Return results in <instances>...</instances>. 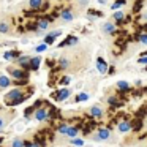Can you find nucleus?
<instances>
[{"instance_id": "12", "label": "nucleus", "mask_w": 147, "mask_h": 147, "mask_svg": "<svg viewBox=\"0 0 147 147\" xmlns=\"http://www.w3.org/2000/svg\"><path fill=\"white\" fill-rule=\"evenodd\" d=\"M101 32L106 33V35H111V33L115 32V24L112 21H106L105 24L101 26Z\"/></svg>"}, {"instance_id": "15", "label": "nucleus", "mask_w": 147, "mask_h": 147, "mask_svg": "<svg viewBox=\"0 0 147 147\" xmlns=\"http://www.w3.org/2000/svg\"><path fill=\"white\" fill-rule=\"evenodd\" d=\"M62 35V30H54V32H49L48 35H46V38H45V43L46 45H52V43L55 41V38L57 36H60Z\"/></svg>"}, {"instance_id": "6", "label": "nucleus", "mask_w": 147, "mask_h": 147, "mask_svg": "<svg viewBox=\"0 0 147 147\" xmlns=\"http://www.w3.org/2000/svg\"><path fill=\"white\" fill-rule=\"evenodd\" d=\"M33 119H36L38 122H45L49 119V111L48 108H36L33 112Z\"/></svg>"}, {"instance_id": "17", "label": "nucleus", "mask_w": 147, "mask_h": 147, "mask_svg": "<svg viewBox=\"0 0 147 147\" xmlns=\"http://www.w3.org/2000/svg\"><path fill=\"white\" fill-rule=\"evenodd\" d=\"M49 26H51V21H49L48 18H41V19L38 21V24H36V29L38 30H48Z\"/></svg>"}, {"instance_id": "28", "label": "nucleus", "mask_w": 147, "mask_h": 147, "mask_svg": "<svg viewBox=\"0 0 147 147\" xmlns=\"http://www.w3.org/2000/svg\"><path fill=\"white\" fill-rule=\"evenodd\" d=\"M108 105H111V106H119V100L115 98V96H109V98H108Z\"/></svg>"}, {"instance_id": "8", "label": "nucleus", "mask_w": 147, "mask_h": 147, "mask_svg": "<svg viewBox=\"0 0 147 147\" xmlns=\"http://www.w3.org/2000/svg\"><path fill=\"white\" fill-rule=\"evenodd\" d=\"M41 62H43V59L40 57V55H33V57H30V60H29V70H32V71H36L40 68V65H41Z\"/></svg>"}, {"instance_id": "9", "label": "nucleus", "mask_w": 147, "mask_h": 147, "mask_svg": "<svg viewBox=\"0 0 147 147\" xmlns=\"http://www.w3.org/2000/svg\"><path fill=\"white\" fill-rule=\"evenodd\" d=\"M89 114L92 115L93 119H101L103 114H105V111H103V108L100 105H93L92 108L89 109Z\"/></svg>"}, {"instance_id": "1", "label": "nucleus", "mask_w": 147, "mask_h": 147, "mask_svg": "<svg viewBox=\"0 0 147 147\" xmlns=\"http://www.w3.org/2000/svg\"><path fill=\"white\" fill-rule=\"evenodd\" d=\"M32 92H33L32 87H14L13 90L5 93L3 100L7 103V106H16L19 103H22L26 98H29L32 95Z\"/></svg>"}, {"instance_id": "29", "label": "nucleus", "mask_w": 147, "mask_h": 147, "mask_svg": "<svg viewBox=\"0 0 147 147\" xmlns=\"http://www.w3.org/2000/svg\"><path fill=\"white\" fill-rule=\"evenodd\" d=\"M89 98V93H79V95L76 96V101H86V100Z\"/></svg>"}, {"instance_id": "3", "label": "nucleus", "mask_w": 147, "mask_h": 147, "mask_svg": "<svg viewBox=\"0 0 147 147\" xmlns=\"http://www.w3.org/2000/svg\"><path fill=\"white\" fill-rule=\"evenodd\" d=\"M16 117V111L13 109H5V111H0V133L11 123V120Z\"/></svg>"}, {"instance_id": "4", "label": "nucleus", "mask_w": 147, "mask_h": 147, "mask_svg": "<svg viewBox=\"0 0 147 147\" xmlns=\"http://www.w3.org/2000/svg\"><path fill=\"white\" fill-rule=\"evenodd\" d=\"M93 141H96V142H106V141H111L112 139V133L111 130H108V128H100L98 131H96L95 134H92Z\"/></svg>"}, {"instance_id": "30", "label": "nucleus", "mask_w": 147, "mask_h": 147, "mask_svg": "<svg viewBox=\"0 0 147 147\" xmlns=\"http://www.w3.org/2000/svg\"><path fill=\"white\" fill-rule=\"evenodd\" d=\"M70 82H71V78H70V76H63V78L60 79V84H62V86H68Z\"/></svg>"}, {"instance_id": "11", "label": "nucleus", "mask_w": 147, "mask_h": 147, "mask_svg": "<svg viewBox=\"0 0 147 147\" xmlns=\"http://www.w3.org/2000/svg\"><path fill=\"white\" fill-rule=\"evenodd\" d=\"M29 60H30L29 55H18L13 62H14V65H18V67H21V68H27L29 67Z\"/></svg>"}, {"instance_id": "27", "label": "nucleus", "mask_w": 147, "mask_h": 147, "mask_svg": "<svg viewBox=\"0 0 147 147\" xmlns=\"http://www.w3.org/2000/svg\"><path fill=\"white\" fill-rule=\"evenodd\" d=\"M125 5V0H117L114 5H112V10H119V8H122Z\"/></svg>"}, {"instance_id": "21", "label": "nucleus", "mask_w": 147, "mask_h": 147, "mask_svg": "<svg viewBox=\"0 0 147 147\" xmlns=\"http://www.w3.org/2000/svg\"><path fill=\"white\" fill-rule=\"evenodd\" d=\"M10 147H24V139H22V138H19V136L13 138L11 142H10Z\"/></svg>"}, {"instance_id": "14", "label": "nucleus", "mask_w": 147, "mask_h": 147, "mask_svg": "<svg viewBox=\"0 0 147 147\" xmlns=\"http://www.w3.org/2000/svg\"><path fill=\"white\" fill-rule=\"evenodd\" d=\"M13 84V81L10 79V78L7 76V74H3V73H0V90H5V89H8V87Z\"/></svg>"}, {"instance_id": "35", "label": "nucleus", "mask_w": 147, "mask_h": 147, "mask_svg": "<svg viewBox=\"0 0 147 147\" xmlns=\"http://www.w3.org/2000/svg\"><path fill=\"white\" fill-rule=\"evenodd\" d=\"M2 141H3V139H0V142H2Z\"/></svg>"}, {"instance_id": "24", "label": "nucleus", "mask_w": 147, "mask_h": 147, "mask_svg": "<svg viewBox=\"0 0 147 147\" xmlns=\"http://www.w3.org/2000/svg\"><path fill=\"white\" fill-rule=\"evenodd\" d=\"M112 18H114V21H122L125 18V14H123V11H115V13L112 14Z\"/></svg>"}, {"instance_id": "22", "label": "nucleus", "mask_w": 147, "mask_h": 147, "mask_svg": "<svg viewBox=\"0 0 147 147\" xmlns=\"http://www.w3.org/2000/svg\"><path fill=\"white\" fill-rule=\"evenodd\" d=\"M117 89H120V90H128V89H130V84H128L127 81H119V82H117Z\"/></svg>"}, {"instance_id": "33", "label": "nucleus", "mask_w": 147, "mask_h": 147, "mask_svg": "<svg viewBox=\"0 0 147 147\" xmlns=\"http://www.w3.org/2000/svg\"><path fill=\"white\" fill-rule=\"evenodd\" d=\"M46 46H48L46 43H45V45H41V46H36V52H43L46 49Z\"/></svg>"}, {"instance_id": "7", "label": "nucleus", "mask_w": 147, "mask_h": 147, "mask_svg": "<svg viewBox=\"0 0 147 147\" xmlns=\"http://www.w3.org/2000/svg\"><path fill=\"white\" fill-rule=\"evenodd\" d=\"M73 19H74V11L71 10V8L62 10V13H60V21L62 22H71Z\"/></svg>"}, {"instance_id": "36", "label": "nucleus", "mask_w": 147, "mask_h": 147, "mask_svg": "<svg viewBox=\"0 0 147 147\" xmlns=\"http://www.w3.org/2000/svg\"><path fill=\"white\" fill-rule=\"evenodd\" d=\"M0 2H3V0H0Z\"/></svg>"}, {"instance_id": "18", "label": "nucleus", "mask_w": 147, "mask_h": 147, "mask_svg": "<svg viewBox=\"0 0 147 147\" xmlns=\"http://www.w3.org/2000/svg\"><path fill=\"white\" fill-rule=\"evenodd\" d=\"M96 68H98V71H100L101 74H105L106 71H108V65H106V62L103 60L101 57L96 59Z\"/></svg>"}, {"instance_id": "16", "label": "nucleus", "mask_w": 147, "mask_h": 147, "mask_svg": "<svg viewBox=\"0 0 147 147\" xmlns=\"http://www.w3.org/2000/svg\"><path fill=\"white\" fill-rule=\"evenodd\" d=\"M70 89H62V90H59L57 92V95H55V100L57 101H65L67 98H70Z\"/></svg>"}, {"instance_id": "25", "label": "nucleus", "mask_w": 147, "mask_h": 147, "mask_svg": "<svg viewBox=\"0 0 147 147\" xmlns=\"http://www.w3.org/2000/svg\"><path fill=\"white\" fill-rule=\"evenodd\" d=\"M24 147H41V144L40 142H35V141H24Z\"/></svg>"}, {"instance_id": "23", "label": "nucleus", "mask_w": 147, "mask_h": 147, "mask_svg": "<svg viewBox=\"0 0 147 147\" xmlns=\"http://www.w3.org/2000/svg\"><path fill=\"white\" fill-rule=\"evenodd\" d=\"M16 57H18V52H14V51H8L7 54H5V59H7V60H14Z\"/></svg>"}, {"instance_id": "19", "label": "nucleus", "mask_w": 147, "mask_h": 147, "mask_svg": "<svg viewBox=\"0 0 147 147\" xmlns=\"http://www.w3.org/2000/svg\"><path fill=\"white\" fill-rule=\"evenodd\" d=\"M78 41H79V40H78V36H67V38L60 43V46H62V48H63V46H74Z\"/></svg>"}, {"instance_id": "31", "label": "nucleus", "mask_w": 147, "mask_h": 147, "mask_svg": "<svg viewBox=\"0 0 147 147\" xmlns=\"http://www.w3.org/2000/svg\"><path fill=\"white\" fill-rule=\"evenodd\" d=\"M87 5H89V0H78V7H81V8H86Z\"/></svg>"}, {"instance_id": "13", "label": "nucleus", "mask_w": 147, "mask_h": 147, "mask_svg": "<svg viewBox=\"0 0 147 147\" xmlns=\"http://www.w3.org/2000/svg\"><path fill=\"white\" fill-rule=\"evenodd\" d=\"M43 5H45V0H29L27 8L32 10V11H36V10H41Z\"/></svg>"}, {"instance_id": "20", "label": "nucleus", "mask_w": 147, "mask_h": 147, "mask_svg": "<svg viewBox=\"0 0 147 147\" xmlns=\"http://www.w3.org/2000/svg\"><path fill=\"white\" fill-rule=\"evenodd\" d=\"M130 128H131V125H130V122H127V120L120 122V123L117 125V130L120 131V133H128V131H130Z\"/></svg>"}, {"instance_id": "26", "label": "nucleus", "mask_w": 147, "mask_h": 147, "mask_svg": "<svg viewBox=\"0 0 147 147\" xmlns=\"http://www.w3.org/2000/svg\"><path fill=\"white\" fill-rule=\"evenodd\" d=\"M70 142L73 144V146H76V147H81V146L84 144V141H82V139H76V138H71Z\"/></svg>"}, {"instance_id": "34", "label": "nucleus", "mask_w": 147, "mask_h": 147, "mask_svg": "<svg viewBox=\"0 0 147 147\" xmlns=\"http://www.w3.org/2000/svg\"><path fill=\"white\" fill-rule=\"evenodd\" d=\"M138 62H139V63H147V57H141Z\"/></svg>"}, {"instance_id": "5", "label": "nucleus", "mask_w": 147, "mask_h": 147, "mask_svg": "<svg viewBox=\"0 0 147 147\" xmlns=\"http://www.w3.org/2000/svg\"><path fill=\"white\" fill-rule=\"evenodd\" d=\"M57 133L62 134V136H68V138L71 139V138H76V136H78L79 130H78L76 127H71V125L63 123V125H60V127L57 128Z\"/></svg>"}, {"instance_id": "10", "label": "nucleus", "mask_w": 147, "mask_h": 147, "mask_svg": "<svg viewBox=\"0 0 147 147\" xmlns=\"http://www.w3.org/2000/svg\"><path fill=\"white\" fill-rule=\"evenodd\" d=\"M0 33H3V35H13V26L7 19L0 21Z\"/></svg>"}, {"instance_id": "32", "label": "nucleus", "mask_w": 147, "mask_h": 147, "mask_svg": "<svg viewBox=\"0 0 147 147\" xmlns=\"http://www.w3.org/2000/svg\"><path fill=\"white\" fill-rule=\"evenodd\" d=\"M139 43H141V45H147V33L139 35Z\"/></svg>"}, {"instance_id": "2", "label": "nucleus", "mask_w": 147, "mask_h": 147, "mask_svg": "<svg viewBox=\"0 0 147 147\" xmlns=\"http://www.w3.org/2000/svg\"><path fill=\"white\" fill-rule=\"evenodd\" d=\"M7 71L11 76V79H14V81H22V82H26L24 79L29 78V73L26 71V68H21V67H18V65H14V63L10 65V67H7Z\"/></svg>"}]
</instances>
